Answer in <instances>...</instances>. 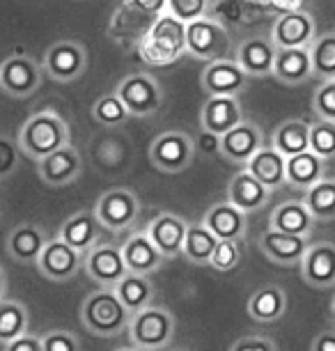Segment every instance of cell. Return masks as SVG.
I'll list each match as a JSON object with an SVG mask.
<instances>
[{
  "label": "cell",
  "instance_id": "cell-39",
  "mask_svg": "<svg viewBox=\"0 0 335 351\" xmlns=\"http://www.w3.org/2000/svg\"><path fill=\"white\" fill-rule=\"evenodd\" d=\"M310 152H314L321 161L335 158V122L317 120L310 124Z\"/></svg>",
  "mask_w": 335,
  "mask_h": 351
},
{
  "label": "cell",
  "instance_id": "cell-3",
  "mask_svg": "<svg viewBox=\"0 0 335 351\" xmlns=\"http://www.w3.org/2000/svg\"><path fill=\"white\" fill-rule=\"evenodd\" d=\"M81 324L97 337H117L129 330L131 313L117 299L115 289H95L81 303Z\"/></svg>",
  "mask_w": 335,
  "mask_h": 351
},
{
  "label": "cell",
  "instance_id": "cell-52",
  "mask_svg": "<svg viewBox=\"0 0 335 351\" xmlns=\"http://www.w3.org/2000/svg\"><path fill=\"white\" fill-rule=\"evenodd\" d=\"M248 3H255V5H264V8H271V0H248Z\"/></svg>",
  "mask_w": 335,
  "mask_h": 351
},
{
  "label": "cell",
  "instance_id": "cell-17",
  "mask_svg": "<svg viewBox=\"0 0 335 351\" xmlns=\"http://www.w3.org/2000/svg\"><path fill=\"white\" fill-rule=\"evenodd\" d=\"M301 278L314 289L335 287V243L319 241L310 243L301 260Z\"/></svg>",
  "mask_w": 335,
  "mask_h": 351
},
{
  "label": "cell",
  "instance_id": "cell-30",
  "mask_svg": "<svg viewBox=\"0 0 335 351\" xmlns=\"http://www.w3.org/2000/svg\"><path fill=\"white\" fill-rule=\"evenodd\" d=\"M248 315L260 324H273L287 313V294L280 285H262L248 299Z\"/></svg>",
  "mask_w": 335,
  "mask_h": 351
},
{
  "label": "cell",
  "instance_id": "cell-35",
  "mask_svg": "<svg viewBox=\"0 0 335 351\" xmlns=\"http://www.w3.org/2000/svg\"><path fill=\"white\" fill-rule=\"evenodd\" d=\"M216 246H219V237L212 234V230L205 228V223H190L182 255L193 264H209Z\"/></svg>",
  "mask_w": 335,
  "mask_h": 351
},
{
  "label": "cell",
  "instance_id": "cell-4",
  "mask_svg": "<svg viewBox=\"0 0 335 351\" xmlns=\"http://www.w3.org/2000/svg\"><path fill=\"white\" fill-rule=\"evenodd\" d=\"M129 342L138 351H166L175 340L177 322L166 306H149L131 315Z\"/></svg>",
  "mask_w": 335,
  "mask_h": 351
},
{
  "label": "cell",
  "instance_id": "cell-16",
  "mask_svg": "<svg viewBox=\"0 0 335 351\" xmlns=\"http://www.w3.org/2000/svg\"><path fill=\"white\" fill-rule=\"evenodd\" d=\"M262 147H264L262 129L255 122H248V120H244L239 127H234L232 131H227V134L221 138V156L225 158L227 163L244 165V168Z\"/></svg>",
  "mask_w": 335,
  "mask_h": 351
},
{
  "label": "cell",
  "instance_id": "cell-1",
  "mask_svg": "<svg viewBox=\"0 0 335 351\" xmlns=\"http://www.w3.org/2000/svg\"><path fill=\"white\" fill-rule=\"evenodd\" d=\"M16 143L25 156L39 163L53 152L67 147L69 127L60 117V112H55L53 108H44L23 122V127L16 136Z\"/></svg>",
  "mask_w": 335,
  "mask_h": 351
},
{
  "label": "cell",
  "instance_id": "cell-47",
  "mask_svg": "<svg viewBox=\"0 0 335 351\" xmlns=\"http://www.w3.org/2000/svg\"><path fill=\"white\" fill-rule=\"evenodd\" d=\"M3 351H44V344H42V337L39 335L25 333L18 337V340L10 342L8 347H3Z\"/></svg>",
  "mask_w": 335,
  "mask_h": 351
},
{
  "label": "cell",
  "instance_id": "cell-55",
  "mask_svg": "<svg viewBox=\"0 0 335 351\" xmlns=\"http://www.w3.org/2000/svg\"><path fill=\"white\" fill-rule=\"evenodd\" d=\"M166 351H193V349H184L182 347V349H166Z\"/></svg>",
  "mask_w": 335,
  "mask_h": 351
},
{
  "label": "cell",
  "instance_id": "cell-33",
  "mask_svg": "<svg viewBox=\"0 0 335 351\" xmlns=\"http://www.w3.org/2000/svg\"><path fill=\"white\" fill-rule=\"evenodd\" d=\"M271 145L285 158L303 154V152L310 149V124L306 120H299V117L285 120L275 127L271 136Z\"/></svg>",
  "mask_w": 335,
  "mask_h": 351
},
{
  "label": "cell",
  "instance_id": "cell-45",
  "mask_svg": "<svg viewBox=\"0 0 335 351\" xmlns=\"http://www.w3.org/2000/svg\"><path fill=\"white\" fill-rule=\"evenodd\" d=\"M124 8L138 12V14L147 16V19H159L161 14H166L168 10V0H122Z\"/></svg>",
  "mask_w": 335,
  "mask_h": 351
},
{
  "label": "cell",
  "instance_id": "cell-40",
  "mask_svg": "<svg viewBox=\"0 0 335 351\" xmlns=\"http://www.w3.org/2000/svg\"><path fill=\"white\" fill-rule=\"evenodd\" d=\"M241 255H244L241 241H219L209 267L221 271V274H229V271H234L236 267H239Z\"/></svg>",
  "mask_w": 335,
  "mask_h": 351
},
{
  "label": "cell",
  "instance_id": "cell-9",
  "mask_svg": "<svg viewBox=\"0 0 335 351\" xmlns=\"http://www.w3.org/2000/svg\"><path fill=\"white\" fill-rule=\"evenodd\" d=\"M88 62H90L88 49H85L81 42L64 39V42H58L53 46H49L42 67H44L46 74H49L51 81L74 83L85 74Z\"/></svg>",
  "mask_w": 335,
  "mask_h": 351
},
{
  "label": "cell",
  "instance_id": "cell-2",
  "mask_svg": "<svg viewBox=\"0 0 335 351\" xmlns=\"http://www.w3.org/2000/svg\"><path fill=\"white\" fill-rule=\"evenodd\" d=\"M138 58L147 67H168L186 53V23L161 14L138 42Z\"/></svg>",
  "mask_w": 335,
  "mask_h": 351
},
{
  "label": "cell",
  "instance_id": "cell-49",
  "mask_svg": "<svg viewBox=\"0 0 335 351\" xmlns=\"http://www.w3.org/2000/svg\"><path fill=\"white\" fill-rule=\"evenodd\" d=\"M310 351H335V328H326L314 335Z\"/></svg>",
  "mask_w": 335,
  "mask_h": 351
},
{
  "label": "cell",
  "instance_id": "cell-51",
  "mask_svg": "<svg viewBox=\"0 0 335 351\" xmlns=\"http://www.w3.org/2000/svg\"><path fill=\"white\" fill-rule=\"evenodd\" d=\"M5 291H8V274H5V269L0 267V301L5 299Z\"/></svg>",
  "mask_w": 335,
  "mask_h": 351
},
{
  "label": "cell",
  "instance_id": "cell-18",
  "mask_svg": "<svg viewBox=\"0 0 335 351\" xmlns=\"http://www.w3.org/2000/svg\"><path fill=\"white\" fill-rule=\"evenodd\" d=\"M81 172H83V158L71 143L67 147L53 152V154H49L37 163L39 180L49 184V186H67V184H74L81 177Z\"/></svg>",
  "mask_w": 335,
  "mask_h": 351
},
{
  "label": "cell",
  "instance_id": "cell-28",
  "mask_svg": "<svg viewBox=\"0 0 335 351\" xmlns=\"http://www.w3.org/2000/svg\"><path fill=\"white\" fill-rule=\"evenodd\" d=\"M273 76L282 85H303L312 78V60L308 49H278L273 62Z\"/></svg>",
  "mask_w": 335,
  "mask_h": 351
},
{
  "label": "cell",
  "instance_id": "cell-31",
  "mask_svg": "<svg viewBox=\"0 0 335 351\" xmlns=\"http://www.w3.org/2000/svg\"><path fill=\"white\" fill-rule=\"evenodd\" d=\"M115 294L117 299L122 301V306L129 310L131 315L140 313L149 306H154V282L149 280V276H138V274H129L122 278L120 282L115 285Z\"/></svg>",
  "mask_w": 335,
  "mask_h": 351
},
{
  "label": "cell",
  "instance_id": "cell-12",
  "mask_svg": "<svg viewBox=\"0 0 335 351\" xmlns=\"http://www.w3.org/2000/svg\"><path fill=\"white\" fill-rule=\"evenodd\" d=\"M35 269L46 280L67 282L71 278H76L78 271L83 269V255L76 253L71 246H67L60 237H55V239L46 243L39 260L35 262Z\"/></svg>",
  "mask_w": 335,
  "mask_h": 351
},
{
  "label": "cell",
  "instance_id": "cell-43",
  "mask_svg": "<svg viewBox=\"0 0 335 351\" xmlns=\"http://www.w3.org/2000/svg\"><path fill=\"white\" fill-rule=\"evenodd\" d=\"M18 143L10 136H0V182L10 180L18 170Z\"/></svg>",
  "mask_w": 335,
  "mask_h": 351
},
{
  "label": "cell",
  "instance_id": "cell-20",
  "mask_svg": "<svg viewBox=\"0 0 335 351\" xmlns=\"http://www.w3.org/2000/svg\"><path fill=\"white\" fill-rule=\"evenodd\" d=\"M258 248L266 260L280 264V267H294V264H301L310 243H308V237H294L266 230L258 237Z\"/></svg>",
  "mask_w": 335,
  "mask_h": 351
},
{
  "label": "cell",
  "instance_id": "cell-24",
  "mask_svg": "<svg viewBox=\"0 0 335 351\" xmlns=\"http://www.w3.org/2000/svg\"><path fill=\"white\" fill-rule=\"evenodd\" d=\"M101 225L97 221L95 211L90 209H81L76 214H71L67 221L60 225V232L58 237L76 250V253H90L95 246H99V237H101Z\"/></svg>",
  "mask_w": 335,
  "mask_h": 351
},
{
  "label": "cell",
  "instance_id": "cell-41",
  "mask_svg": "<svg viewBox=\"0 0 335 351\" xmlns=\"http://www.w3.org/2000/svg\"><path fill=\"white\" fill-rule=\"evenodd\" d=\"M209 10V0H168L166 14L175 16L182 23H193L198 19H205Z\"/></svg>",
  "mask_w": 335,
  "mask_h": 351
},
{
  "label": "cell",
  "instance_id": "cell-50",
  "mask_svg": "<svg viewBox=\"0 0 335 351\" xmlns=\"http://www.w3.org/2000/svg\"><path fill=\"white\" fill-rule=\"evenodd\" d=\"M271 8L278 10L280 14H287V12L303 10V0H271Z\"/></svg>",
  "mask_w": 335,
  "mask_h": 351
},
{
  "label": "cell",
  "instance_id": "cell-36",
  "mask_svg": "<svg viewBox=\"0 0 335 351\" xmlns=\"http://www.w3.org/2000/svg\"><path fill=\"white\" fill-rule=\"evenodd\" d=\"M303 202L317 223L335 221V180H326L324 177L312 189H308Z\"/></svg>",
  "mask_w": 335,
  "mask_h": 351
},
{
  "label": "cell",
  "instance_id": "cell-38",
  "mask_svg": "<svg viewBox=\"0 0 335 351\" xmlns=\"http://www.w3.org/2000/svg\"><path fill=\"white\" fill-rule=\"evenodd\" d=\"M92 117H95L101 127L115 129V127H122L131 115H129L127 106L122 104V99L113 92V95H103L97 99L95 106H92Z\"/></svg>",
  "mask_w": 335,
  "mask_h": 351
},
{
  "label": "cell",
  "instance_id": "cell-25",
  "mask_svg": "<svg viewBox=\"0 0 335 351\" xmlns=\"http://www.w3.org/2000/svg\"><path fill=\"white\" fill-rule=\"evenodd\" d=\"M202 223L219 237V241H241L248 232V214L227 200L212 204L202 216Z\"/></svg>",
  "mask_w": 335,
  "mask_h": 351
},
{
  "label": "cell",
  "instance_id": "cell-54",
  "mask_svg": "<svg viewBox=\"0 0 335 351\" xmlns=\"http://www.w3.org/2000/svg\"><path fill=\"white\" fill-rule=\"evenodd\" d=\"M115 351H138L136 347H120V349H115Z\"/></svg>",
  "mask_w": 335,
  "mask_h": 351
},
{
  "label": "cell",
  "instance_id": "cell-5",
  "mask_svg": "<svg viewBox=\"0 0 335 351\" xmlns=\"http://www.w3.org/2000/svg\"><path fill=\"white\" fill-rule=\"evenodd\" d=\"M115 95L122 99L129 115L134 117H152L154 112L161 110L163 99H166L159 81L145 71H134V74L124 76L117 83Z\"/></svg>",
  "mask_w": 335,
  "mask_h": 351
},
{
  "label": "cell",
  "instance_id": "cell-14",
  "mask_svg": "<svg viewBox=\"0 0 335 351\" xmlns=\"http://www.w3.org/2000/svg\"><path fill=\"white\" fill-rule=\"evenodd\" d=\"M200 88L209 97H239L248 88V74L234 60L223 58L202 69Z\"/></svg>",
  "mask_w": 335,
  "mask_h": 351
},
{
  "label": "cell",
  "instance_id": "cell-27",
  "mask_svg": "<svg viewBox=\"0 0 335 351\" xmlns=\"http://www.w3.org/2000/svg\"><path fill=\"white\" fill-rule=\"evenodd\" d=\"M314 225H317V221L312 218L303 200H287L278 204L271 218H269V230L294 237H310L314 232Z\"/></svg>",
  "mask_w": 335,
  "mask_h": 351
},
{
  "label": "cell",
  "instance_id": "cell-53",
  "mask_svg": "<svg viewBox=\"0 0 335 351\" xmlns=\"http://www.w3.org/2000/svg\"><path fill=\"white\" fill-rule=\"evenodd\" d=\"M331 322L335 324V294H333V301H331Z\"/></svg>",
  "mask_w": 335,
  "mask_h": 351
},
{
  "label": "cell",
  "instance_id": "cell-7",
  "mask_svg": "<svg viewBox=\"0 0 335 351\" xmlns=\"http://www.w3.org/2000/svg\"><path fill=\"white\" fill-rule=\"evenodd\" d=\"M229 32L216 19H198L186 25V53L195 60H223L229 51Z\"/></svg>",
  "mask_w": 335,
  "mask_h": 351
},
{
  "label": "cell",
  "instance_id": "cell-42",
  "mask_svg": "<svg viewBox=\"0 0 335 351\" xmlns=\"http://www.w3.org/2000/svg\"><path fill=\"white\" fill-rule=\"evenodd\" d=\"M312 110L317 120L335 122V78L324 81L312 95Z\"/></svg>",
  "mask_w": 335,
  "mask_h": 351
},
{
  "label": "cell",
  "instance_id": "cell-23",
  "mask_svg": "<svg viewBox=\"0 0 335 351\" xmlns=\"http://www.w3.org/2000/svg\"><path fill=\"white\" fill-rule=\"evenodd\" d=\"M51 241V237L46 234V230L37 223H21L16 228L10 230L5 248L8 255L18 264H35L46 248V243Z\"/></svg>",
  "mask_w": 335,
  "mask_h": 351
},
{
  "label": "cell",
  "instance_id": "cell-48",
  "mask_svg": "<svg viewBox=\"0 0 335 351\" xmlns=\"http://www.w3.org/2000/svg\"><path fill=\"white\" fill-rule=\"evenodd\" d=\"M198 147H200L202 154H207V156L221 154V136L209 134V131L202 129V131H200V141L195 143V149H198Z\"/></svg>",
  "mask_w": 335,
  "mask_h": 351
},
{
  "label": "cell",
  "instance_id": "cell-15",
  "mask_svg": "<svg viewBox=\"0 0 335 351\" xmlns=\"http://www.w3.org/2000/svg\"><path fill=\"white\" fill-rule=\"evenodd\" d=\"M186 230H188V223L184 221L179 214H173V211H161V214H156L145 228L147 237L152 239L156 250H159L166 260H175V257L182 255Z\"/></svg>",
  "mask_w": 335,
  "mask_h": 351
},
{
  "label": "cell",
  "instance_id": "cell-34",
  "mask_svg": "<svg viewBox=\"0 0 335 351\" xmlns=\"http://www.w3.org/2000/svg\"><path fill=\"white\" fill-rule=\"evenodd\" d=\"M30 333V313L21 301L3 299L0 301V344L8 347L10 342Z\"/></svg>",
  "mask_w": 335,
  "mask_h": 351
},
{
  "label": "cell",
  "instance_id": "cell-26",
  "mask_svg": "<svg viewBox=\"0 0 335 351\" xmlns=\"http://www.w3.org/2000/svg\"><path fill=\"white\" fill-rule=\"evenodd\" d=\"M271 193L273 191L260 184L248 170L236 172L227 184V202H232L244 214H255V211L264 209L266 202L271 200Z\"/></svg>",
  "mask_w": 335,
  "mask_h": 351
},
{
  "label": "cell",
  "instance_id": "cell-46",
  "mask_svg": "<svg viewBox=\"0 0 335 351\" xmlns=\"http://www.w3.org/2000/svg\"><path fill=\"white\" fill-rule=\"evenodd\" d=\"M229 351H278V344L266 335H244L232 342Z\"/></svg>",
  "mask_w": 335,
  "mask_h": 351
},
{
  "label": "cell",
  "instance_id": "cell-13",
  "mask_svg": "<svg viewBox=\"0 0 335 351\" xmlns=\"http://www.w3.org/2000/svg\"><path fill=\"white\" fill-rule=\"evenodd\" d=\"M269 37L275 49H310V44L317 39V23L306 10L287 12L275 19Z\"/></svg>",
  "mask_w": 335,
  "mask_h": 351
},
{
  "label": "cell",
  "instance_id": "cell-29",
  "mask_svg": "<svg viewBox=\"0 0 335 351\" xmlns=\"http://www.w3.org/2000/svg\"><path fill=\"white\" fill-rule=\"evenodd\" d=\"M260 184H264L269 191L280 189L282 184H287L285 180V170H287V158L280 154L273 145H264L251 161L246 163V168Z\"/></svg>",
  "mask_w": 335,
  "mask_h": 351
},
{
  "label": "cell",
  "instance_id": "cell-11",
  "mask_svg": "<svg viewBox=\"0 0 335 351\" xmlns=\"http://www.w3.org/2000/svg\"><path fill=\"white\" fill-rule=\"evenodd\" d=\"M83 271L101 289H115V285L129 274L122 248L115 243H99L83 255Z\"/></svg>",
  "mask_w": 335,
  "mask_h": 351
},
{
  "label": "cell",
  "instance_id": "cell-21",
  "mask_svg": "<svg viewBox=\"0 0 335 351\" xmlns=\"http://www.w3.org/2000/svg\"><path fill=\"white\" fill-rule=\"evenodd\" d=\"M241 122H244V110L239 97H209L200 108V129L221 138Z\"/></svg>",
  "mask_w": 335,
  "mask_h": 351
},
{
  "label": "cell",
  "instance_id": "cell-44",
  "mask_svg": "<svg viewBox=\"0 0 335 351\" xmlns=\"http://www.w3.org/2000/svg\"><path fill=\"white\" fill-rule=\"evenodd\" d=\"M44 351H83V344L76 333L64 328H55L42 337Z\"/></svg>",
  "mask_w": 335,
  "mask_h": 351
},
{
  "label": "cell",
  "instance_id": "cell-22",
  "mask_svg": "<svg viewBox=\"0 0 335 351\" xmlns=\"http://www.w3.org/2000/svg\"><path fill=\"white\" fill-rule=\"evenodd\" d=\"M120 248H122L124 264H127V271L138 276H152L163 267V262H166V257L156 250V246L147 237L145 230L131 232L127 237V241H124Z\"/></svg>",
  "mask_w": 335,
  "mask_h": 351
},
{
  "label": "cell",
  "instance_id": "cell-32",
  "mask_svg": "<svg viewBox=\"0 0 335 351\" xmlns=\"http://www.w3.org/2000/svg\"><path fill=\"white\" fill-rule=\"evenodd\" d=\"M324 165L326 161L314 154V152H303V154H297L292 158H287V170H285V180L292 189L297 191H306L312 189L314 184L324 180Z\"/></svg>",
  "mask_w": 335,
  "mask_h": 351
},
{
  "label": "cell",
  "instance_id": "cell-10",
  "mask_svg": "<svg viewBox=\"0 0 335 351\" xmlns=\"http://www.w3.org/2000/svg\"><path fill=\"white\" fill-rule=\"evenodd\" d=\"M42 69L25 53H14L0 62V90L12 99H25L42 88Z\"/></svg>",
  "mask_w": 335,
  "mask_h": 351
},
{
  "label": "cell",
  "instance_id": "cell-8",
  "mask_svg": "<svg viewBox=\"0 0 335 351\" xmlns=\"http://www.w3.org/2000/svg\"><path fill=\"white\" fill-rule=\"evenodd\" d=\"M95 216L103 230L124 232L140 216V200L129 189H110L97 200Z\"/></svg>",
  "mask_w": 335,
  "mask_h": 351
},
{
  "label": "cell",
  "instance_id": "cell-19",
  "mask_svg": "<svg viewBox=\"0 0 335 351\" xmlns=\"http://www.w3.org/2000/svg\"><path fill=\"white\" fill-rule=\"evenodd\" d=\"M278 49L271 37H248L234 51V62L246 71L248 78L273 76V62Z\"/></svg>",
  "mask_w": 335,
  "mask_h": 351
},
{
  "label": "cell",
  "instance_id": "cell-6",
  "mask_svg": "<svg viewBox=\"0 0 335 351\" xmlns=\"http://www.w3.org/2000/svg\"><path fill=\"white\" fill-rule=\"evenodd\" d=\"M195 158V141L186 131H163L149 145V161L156 170L177 175L184 172Z\"/></svg>",
  "mask_w": 335,
  "mask_h": 351
},
{
  "label": "cell",
  "instance_id": "cell-37",
  "mask_svg": "<svg viewBox=\"0 0 335 351\" xmlns=\"http://www.w3.org/2000/svg\"><path fill=\"white\" fill-rule=\"evenodd\" d=\"M310 60L312 76H317L321 83L335 78V32H321L310 44Z\"/></svg>",
  "mask_w": 335,
  "mask_h": 351
}]
</instances>
